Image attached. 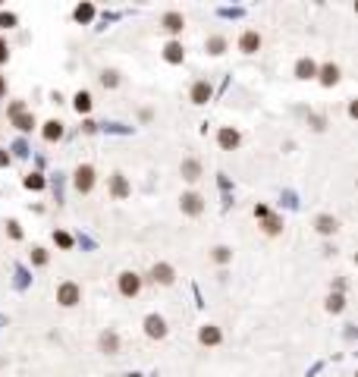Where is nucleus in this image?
Listing matches in <instances>:
<instances>
[{
    "instance_id": "nucleus-1",
    "label": "nucleus",
    "mask_w": 358,
    "mask_h": 377,
    "mask_svg": "<svg viewBox=\"0 0 358 377\" xmlns=\"http://www.w3.org/2000/svg\"><path fill=\"white\" fill-rule=\"evenodd\" d=\"M57 302L63 308H76L79 302H82V289H79V283H72V280L60 283V286H57Z\"/></svg>"
},
{
    "instance_id": "nucleus-2",
    "label": "nucleus",
    "mask_w": 358,
    "mask_h": 377,
    "mask_svg": "<svg viewBox=\"0 0 358 377\" xmlns=\"http://www.w3.org/2000/svg\"><path fill=\"white\" fill-rule=\"evenodd\" d=\"M72 186H76V192L88 195V192L95 189V167H91V164H82V167H76V176H72Z\"/></svg>"
},
{
    "instance_id": "nucleus-3",
    "label": "nucleus",
    "mask_w": 358,
    "mask_h": 377,
    "mask_svg": "<svg viewBox=\"0 0 358 377\" xmlns=\"http://www.w3.org/2000/svg\"><path fill=\"white\" fill-rule=\"evenodd\" d=\"M116 283H119V293H123L126 299H135V295L142 293V277H138L135 270H123Z\"/></svg>"
},
{
    "instance_id": "nucleus-4",
    "label": "nucleus",
    "mask_w": 358,
    "mask_h": 377,
    "mask_svg": "<svg viewBox=\"0 0 358 377\" xmlns=\"http://www.w3.org/2000/svg\"><path fill=\"white\" fill-rule=\"evenodd\" d=\"M145 336L148 340H163L167 336V321L161 314H148L145 317Z\"/></svg>"
},
{
    "instance_id": "nucleus-5",
    "label": "nucleus",
    "mask_w": 358,
    "mask_h": 377,
    "mask_svg": "<svg viewBox=\"0 0 358 377\" xmlns=\"http://www.w3.org/2000/svg\"><path fill=\"white\" fill-rule=\"evenodd\" d=\"M179 208H182V214L198 217V214L204 211V201H201V195H198V192H185V195L179 198Z\"/></svg>"
},
{
    "instance_id": "nucleus-6",
    "label": "nucleus",
    "mask_w": 358,
    "mask_h": 377,
    "mask_svg": "<svg viewBox=\"0 0 358 377\" xmlns=\"http://www.w3.org/2000/svg\"><path fill=\"white\" fill-rule=\"evenodd\" d=\"M239 142H242V135H239V129H233V126H223V129L217 132V145H220L223 151L239 148Z\"/></svg>"
},
{
    "instance_id": "nucleus-7",
    "label": "nucleus",
    "mask_w": 358,
    "mask_h": 377,
    "mask_svg": "<svg viewBox=\"0 0 358 377\" xmlns=\"http://www.w3.org/2000/svg\"><path fill=\"white\" fill-rule=\"evenodd\" d=\"M151 280L161 283V286H170V283L176 280V270L170 267L167 261H161V264H154V267H151Z\"/></svg>"
},
{
    "instance_id": "nucleus-8",
    "label": "nucleus",
    "mask_w": 358,
    "mask_h": 377,
    "mask_svg": "<svg viewBox=\"0 0 358 377\" xmlns=\"http://www.w3.org/2000/svg\"><path fill=\"white\" fill-rule=\"evenodd\" d=\"M239 50H242V54H258V50H261V35H258L255 29L242 32V38H239Z\"/></svg>"
},
{
    "instance_id": "nucleus-9",
    "label": "nucleus",
    "mask_w": 358,
    "mask_h": 377,
    "mask_svg": "<svg viewBox=\"0 0 358 377\" xmlns=\"http://www.w3.org/2000/svg\"><path fill=\"white\" fill-rule=\"evenodd\" d=\"M220 340H223V333L214 324H204V327L198 330V343H201V346H220Z\"/></svg>"
},
{
    "instance_id": "nucleus-10",
    "label": "nucleus",
    "mask_w": 358,
    "mask_h": 377,
    "mask_svg": "<svg viewBox=\"0 0 358 377\" xmlns=\"http://www.w3.org/2000/svg\"><path fill=\"white\" fill-rule=\"evenodd\" d=\"M317 82H321L324 88L336 85V82H340V66H336V63H324L321 69H317Z\"/></svg>"
},
{
    "instance_id": "nucleus-11",
    "label": "nucleus",
    "mask_w": 358,
    "mask_h": 377,
    "mask_svg": "<svg viewBox=\"0 0 358 377\" xmlns=\"http://www.w3.org/2000/svg\"><path fill=\"white\" fill-rule=\"evenodd\" d=\"M161 22H163V29H167L170 35H179V32L185 29V16H182V13H176V10L163 13V19H161Z\"/></svg>"
},
{
    "instance_id": "nucleus-12",
    "label": "nucleus",
    "mask_w": 358,
    "mask_h": 377,
    "mask_svg": "<svg viewBox=\"0 0 358 377\" xmlns=\"http://www.w3.org/2000/svg\"><path fill=\"white\" fill-rule=\"evenodd\" d=\"M98 346H101V352L116 355V352H119V336H116V330H104V333L98 336Z\"/></svg>"
},
{
    "instance_id": "nucleus-13",
    "label": "nucleus",
    "mask_w": 358,
    "mask_h": 377,
    "mask_svg": "<svg viewBox=\"0 0 358 377\" xmlns=\"http://www.w3.org/2000/svg\"><path fill=\"white\" fill-rule=\"evenodd\" d=\"M314 229H317L321 236H333L336 229H340V220H336V217H330V214H321V217L314 220Z\"/></svg>"
},
{
    "instance_id": "nucleus-14",
    "label": "nucleus",
    "mask_w": 358,
    "mask_h": 377,
    "mask_svg": "<svg viewBox=\"0 0 358 377\" xmlns=\"http://www.w3.org/2000/svg\"><path fill=\"white\" fill-rule=\"evenodd\" d=\"M192 104H208L211 101V85L208 82H204V79H201V82H195V85H192Z\"/></svg>"
},
{
    "instance_id": "nucleus-15",
    "label": "nucleus",
    "mask_w": 358,
    "mask_h": 377,
    "mask_svg": "<svg viewBox=\"0 0 358 377\" xmlns=\"http://www.w3.org/2000/svg\"><path fill=\"white\" fill-rule=\"evenodd\" d=\"M295 76L298 79H314L317 76V63L311 60V57H302V60L295 63Z\"/></svg>"
},
{
    "instance_id": "nucleus-16",
    "label": "nucleus",
    "mask_w": 358,
    "mask_h": 377,
    "mask_svg": "<svg viewBox=\"0 0 358 377\" xmlns=\"http://www.w3.org/2000/svg\"><path fill=\"white\" fill-rule=\"evenodd\" d=\"M182 57H185V50H182L179 41H170L167 48H163V60L167 63H182Z\"/></svg>"
},
{
    "instance_id": "nucleus-17",
    "label": "nucleus",
    "mask_w": 358,
    "mask_h": 377,
    "mask_svg": "<svg viewBox=\"0 0 358 377\" xmlns=\"http://www.w3.org/2000/svg\"><path fill=\"white\" fill-rule=\"evenodd\" d=\"M41 135L48 138V142L63 138V123H60V120H48V123H44V129H41Z\"/></svg>"
},
{
    "instance_id": "nucleus-18",
    "label": "nucleus",
    "mask_w": 358,
    "mask_h": 377,
    "mask_svg": "<svg viewBox=\"0 0 358 377\" xmlns=\"http://www.w3.org/2000/svg\"><path fill=\"white\" fill-rule=\"evenodd\" d=\"M198 176H201V164H198L195 157H189V161H182V180L195 182Z\"/></svg>"
},
{
    "instance_id": "nucleus-19",
    "label": "nucleus",
    "mask_w": 358,
    "mask_h": 377,
    "mask_svg": "<svg viewBox=\"0 0 358 377\" xmlns=\"http://www.w3.org/2000/svg\"><path fill=\"white\" fill-rule=\"evenodd\" d=\"M110 192H114L116 198H126V195H129V182H126L123 173H114V180H110Z\"/></svg>"
},
{
    "instance_id": "nucleus-20",
    "label": "nucleus",
    "mask_w": 358,
    "mask_h": 377,
    "mask_svg": "<svg viewBox=\"0 0 358 377\" xmlns=\"http://www.w3.org/2000/svg\"><path fill=\"white\" fill-rule=\"evenodd\" d=\"M72 16H76V22H91V19H95V6H91V3H79L76 10H72Z\"/></svg>"
},
{
    "instance_id": "nucleus-21",
    "label": "nucleus",
    "mask_w": 358,
    "mask_h": 377,
    "mask_svg": "<svg viewBox=\"0 0 358 377\" xmlns=\"http://www.w3.org/2000/svg\"><path fill=\"white\" fill-rule=\"evenodd\" d=\"M342 308H346V295H342V293H330V299H327V311H330V314H340Z\"/></svg>"
},
{
    "instance_id": "nucleus-22",
    "label": "nucleus",
    "mask_w": 358,
    "mask_h": 377,
    "mask_svg": "<svg viewBox=\"0 0 358 377\" xmlns=\"http://www.w3.org/2000/svg\"><path fill=\"white\" fill-rule=\"evenodd\" d=\"M72 107H76L79 114H88V110H91V95H88V91H79V95L72 98Z\"/></svg>"
},
{
    "instance_id": "nucleus-23",
    "label": "nucleus",
    "mask_w": 358,
    "mask_h": 377,
    "mask_svg": "<svg viewBox=\"0 0 358 377\" xmlns=\"http://www.w3.org/2000/svg\"><path fill=\"white\" fill-rule=\"evenodd\" d=\"M208 50H211L214 57H220L223 50H227V38H223V35H211V38H208Z\"/></svg>"
},
{
    "instance_id": "nucleus-24",
    "label": "nucleus",
    "mask_w": 358,
    "mask_h": 377,
    "mask_svg": "<svg viewBox=\"0 0 358 377\" xmlns=\"http://www.w3.org/2000/svg\"><path fill=\"white\" fill-rule=\"evenodd\" d=\"M13 123H16V129H22V132H29L32 126H35V116H29L22 110V114H13Z\"/></svg>"
},
{
    "instance_id": "nucleus-25",
    "label": "nucleus",
    "mask_w": 358,
    "mask_h": 377,
    "mask_svg": "<svg viewBox=\"0 0 358 377\" xmlns=\"http://www.w3.org/2000/svg\"><path fill=\"white\" fill-rule=\"evenodd\" d=\"M101 85H104V88H116V85H119V72L116 69H104L101 72Z\"/></svg>"
},
{
    "instance_id": "nucleus-26",
    "label": "nucleus",
    "mask_w": 358,
    "mask_h": 377,
    "mask_svg": "<svg viewBox=\"0 0 358 377\" xmlns=\"http://www.w3.org/2000/svg\"><path fill=\"white\" fill-rule=\"evenodd\" d=\"M280 229H283V223H280V217H264V233H267V236H277V233H280Z\"/></svg>"
},
{
    "instance_id": "nucleus-27",
    "label": "nucleus",
    "mask_w": 358,
    "mask_h": 377,
    "mask_svg": "<svg viewBox=\"0 0 358 377\" xmlns=\"http://www.w3.org/2000/svg\"><path fill=\"white\" fill-rule=\"evenodd\" d=\"M22 182H25V189H35V192L44 189V176H41V173H29Z\"/></svg>"
},
{
    "instance_id": "nucleus-28",
    "label": "nucleus",
    "mask_w": 358,
    "mask_h": 377,
    "mask_svg": "<svg viewBox=\"0 0 358 377\" xmlns=\"http://www.w3.org/2000/svg\"><path fill=\"white\" fill-rule=\"evenodd\" d=\"M229 258H233V251H229L227 246H217V248H214V261H217V264H227Z\"/></svg>"
},
{
    "instance_id": "nucleus-29",
    "label": "nucleus",
    "mask_w": 358,
    "mask_h": 377,
    "mask_svg": "<svg viewBox=\"0 0 358 377\" xmlns=\"http://www.w3.org/2000/svg\"><path fill=\"white\" fill-rule=\"evenodd\" d=\"M54 242H57L60 248H72V236L63 233V229H57V233H54Z\"/></svg>"
},
{
    "instance_id": "nucleus-30",
    "label": "nucleus",
    "mask_w": 358,
    "mask_h": 377,
    "mask_svg": "<svg viewBox=\"0 0 358 377\" xmlns=\"http://www.w3.org/2000/svg\"><path fill=\"white\" fill-rule=\"evenodd\" d=\"M32 261H35L38 267H41V264H48V251H44V248H35V251H32Z\"/></svg>"
},
{
    "instance_id": "nucleus-31",
    "label": "nucleus",
    "mask_w": 358,
    "mask_h": 377,
    "mask_svg": "<svg viewBox=\"0 0 358 377\" xmlns=\"http://www.w3.org/2000/svg\"><path fill=\"white\" fill-rule=\"evenodd\" d=\"M0 25H3V29H13V25H16V16H13V13H0Z\"/></svg>"
},
{
    "instance_id": "nucleus-32",
    "label": "nucleus",
    "mask_w": 358,
    "mask_h": 377,
    "mask_svg": "<svg viewBox=\"0 0 358 377\" xmlns=\"http://www.w3.org/2000/svg\"><path fill=\"white\" fill-rule=\"evenodd\" d=\"M10 236H13V239H19V236H22V229H19V223H16V220L10 223Z\"/></svg>"
},
{
    "instance_id": "nucleus-33",
    "label": "nucleus",
    "mask_w": 358,
    "mask_h": 377,
    "mask_svg": "<svg viewBox=\"0 0 358 377\" xmlns=\"http://www.w3.org/2000/svg\"><path fill=\"white\" fill-rule=\"evenodd\" d=\"M6 57H10V50H6V41H0V63H6Z\"/></svg>"
},
{
    "instance_id": "nucleus-34",
    "label": "nucleus",
    "mask_w": 358,
    "mask_h": 377,
    "mask_svg": "<svg viewBox=\"0 0 358 377\" xmlns=\"http://www.w3.org/2000/svg\"><path fill=\"white\" fill-rule=\"evenodd\" d=\"M267 214H270V211L264 208V204H258V208H255V217H261V220H264V217H267Z\"/></svg>"
},
{
    "instance_id": "nucleus-35",
    "label": "nucleus",
    "mask_w": 358,
    "mask_h": 377,
    "mask_svg": "<svg viewBox=\"0 0 358 377\" xmlns=\"http://www.w3.org/2000/svg\"><path fill=\"white\" fill-rule=\"evenodd\" d=\"M6 164H10V154H6V151H0V167H6Z\"/></svg>"
},
{
    "instance_id": "nucleus-36",
    "label": "nucleus",
    "mask_w": 358,
    "mask_h": 377,
    "mask_svg": "<svg viewBox=\"0 0 358 377\" xmlns=\"http://www.w3.org/2000/svg\"><path fill=\"white\" fill-rule=\"evenodd\" d=\"M3 95H6V79L0 76V98H3Z\"/></svg>"
}]
</instances>
